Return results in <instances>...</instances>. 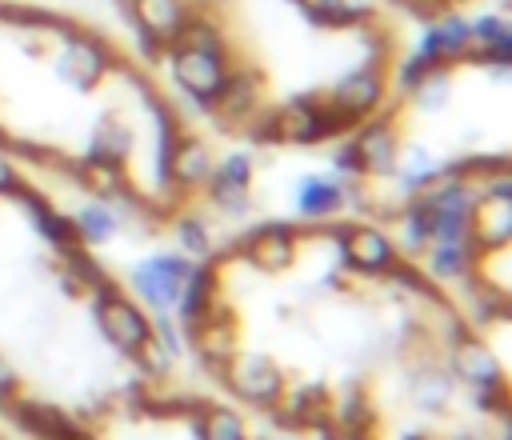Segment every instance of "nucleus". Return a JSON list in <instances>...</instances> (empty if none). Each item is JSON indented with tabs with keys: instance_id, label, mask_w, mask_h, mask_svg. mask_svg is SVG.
Segmentation results:
<instances>
[{
	"instance_id": "f257e3e1",
	"label": "nucleus",
	"mask_w": 512,
	"mask_h": 440,
	"mask_svg": "<svg viewBox=\"0 0 512 440\" xmlns=\"http://www.w3.org/2000/svg\"><path fill=\"white\" fill-rule=\"evenodd\" d=\"M248 132L256 140H268V144H320V140H332V136H344L348 124L328 108L324 96L308 92V96H296L272 112H260Z\"/></svg>"
},
{
	"instance_id": "f03ea898",
	"label": "nucleus",
	"mask_w": 512,
	"mask_h": 440,
	"mask_svg": "<svg viewBox=\"0 0 512 440\" xmlns=\"http://www.w3.org/2000/svg\"><path fill=\"white\" fill-rule=\"evenodd\" d=\"M92 316H96L100 336L116 352H124V356H132L136 348H144L152 340V316H148V308L140 300L124 296L112 280H104V284L92 288Z\"/></svg>"
},
{
	"instance_id": "7ed1b4c3",
	"label": "nucleus",
	"mask_w": 512,
	"mask_h": 440,
	"mask_svg": "<svg viewBox=\"0 0 512 440\" xmlns=\"http://www.w3.org/2000/svg\"><path fill=\"white\" fill-rule=\"evenodd\" d=\"M336 236V252H340V264L356 276H388L396 264H400V248L392 240L388 228L372 224V220H348V224H336L332 228Z\"/></svg>"
},
{
	"instance_id": "20e7f679",
	"label": "nucleus",
	"mask_w": 512,
	"mask_h": 440,
	"mask_svg": "<svg viewBox=\"0 0 512 440\" xmlns=\"http://www.w3.org/2000/svg\"><path fill=\"white\" fill-rule=\"evenodd\" d=\"M56 76L64 84H72L76 92H92L112 68H116V52L104 36L88 32V28H64L60 32V48H56Z\"/></svg>"
},
{
	"instance_id": "39448f33",
	"label": "nucleus",
	"mask_w": 512,
	"mask_h": 440,
	"mask_svg": "<svg viewBox=\"0 0 512 440\" xmlns=\"http://www.w3.org/2000/svg\"><path fill=\"white\" fill-rule=\"evenodd\" d=\"M168 80L180 96H192L200 104H212L228 80L232 60L220 48H192V44H168Z\"/></svg>"
},
{
	"instance_id": "423d86ee",
	"label": "nucleus",
	"mask_w": 512,
	"mask_h": 440,
	"mask_svg": "<svg viewBox=\"0 0 512 440\" xmlns=\"http://www.w3.org/2000/svg\"><path fill=\"white\" fill-rule=\"evenodd\" d=\"M220 380L228 384L232 396H240L252 408H280V400L288 392V380H284L280 364L264 352H240L236 348L220 364Z\"/></svg>"
},
{
	"instance_id": "0eeeda50",
	"label": "nucleus",
	"mask_w": 512,
	"mask_h": 440,
	"mask_svg": "<svg viewBox=\"0 0 512 440\" xmlns=\"http://www.w3.org/2000/svg\"><path fill=\"white\" fill-rule=\"evenodd\" d=\"M384 96H388V68L376 64V60H364V64H356L352 72H344V76L328 88L324 100H328V108L352 128V124L376 116L380 104H384Z\"/></svg>"
},
{
	"instance_id": "6e6552de",
	"label": "nucleus",
	"mask_w": 512,
	"mask_h": 440,
	"mask_svg": "<svg viewBox=\"0 0 512 440\" xmlns=\"http://www.w3.org/2000/svg\"><path fill=\"white\" fill-rule=\"evenodd\" d=\"M192 264L196 260H188L180 252H152V256H144V260L132 264L128 284H132V292H136V300L144 308L172 312L176 308V296H180V284H184V276H188Z\"/></svg>"
},
{
	"instance_id": "1a4fd4ad",
	"label": "nucleus",
	"mask_w": 512,
	"mask_h": 440,
	"mask_svg": "<svg viewBox=\"0 0 512 440\" xmlns=\"http://www.w3.org/2000/svg\"><path fill=\"white\" fill-rule=\"evenodd\" d=\"M468 240L480 252H496L512 244V180L508 176L480 184L476 204L468 212Z\"/></svg>"
},
{
	"instance_id": "9d476101",
	"label": "nucleus",
	"mask_w": 512,
	"mask_h": 440,
	"mask_svg": "<svg viewBox=\"0 0 512 440\" xmlns=\"http://www.w3.org/2000/svg\"><path fill=\"white\" fill-rule=\"evenodd\" d=\"M296 248H300V232L288 220H264L252 232H244L236 244L244 264L264 272V276H284L296 264Z\"/></svg>"
},
{
	"instance_id": "9b49d317",
	"label": "nucleus",
	"mask_w": 512,
	"mask_h": 440,
	"mask_svg": "<svg viewBox=\"0 0 512 440\" xmlns=\"http://www.w3.org/2000/svg\"><path fill=\"white\" fill-rule=\"evenodd\" d=\"M348 144L356 156V168L364 180H384L396 168L400 156V128L392 116H368L348 128Z\"/></svg>"
},
{
	"instance_id": "f8f14e48",
	"label": "nucleus",
	"mask_w": 512,
	"mask_h": 440,
	"mask_svg": "<svg viewBox=\"0 0 512 440\" xmlns=\"http://www.w3.org/2000/svg\"><path fill=\"white\" fill-rule=\"evenodd\" d=\"M448 372L452 380H464L472 392L504 384V364L476 328H460L448 336Z\"/></svg>"
},
{
	"instance_id": "ddd939ff",
	"label": "nucleus",
	"mask_w": 512,
	"mask_h": 440,
	"mask_svg": "<svg viewBox=\"0 0 512 440\" xmlns=\"http://www.w3.org/2000/svg\"><path fill=\"white\" fill-rule=\"evenodd\" d=\"M260 112H264V80H260V72L248 68V64H232L220 96L208 104V116H216V124H224V128H248Z\"/></svg>"
},
{
	"instance_id": "4468645a",
	"label": "nucleus",
	"mask_w": 512,
	"mask_h": 440,
	"mask_svg": "<svg viewBox=\"0 0 512 440\" xmlns=\"http://www.w3.org/2000/svg\"><path fill=\"white\" fill-rule=\"evenodd\" d=\"M252 176H256L252 152H228L224 160H216L212 176L204 184L212 208L224 212V216H248V208H252Z\"/></svg>"
},
{
	"instance_id": "2eb2a0df",
	"label": "nucleus",
	"mask_w": 512,
	"mask_h": 440,
	"mask_svg": "<svg viewBox=\"0 0 512 440\" xmlns=\"http://www.w3.org/2000/svg\"><path fill=\"white\" fill-rule=\"evenodd\" d=\"M356 176H336V172H308L292 188V212L308 224H332L348 208V184ZM364 180V176H360Z\"/></svg>"
},
{
	"instance_id": "dca6fc26",
	"label": "nucleus",
	"mask_w": 512,
	"mask_h": 440,
	"mask_svg": "<svg viewBox=\"0 0 512 440\" xmlns=\"http://www.w3.org/2000/svg\"><path fill=\"white\" fill-rule=\"evenodd\" d=\"M472 48V24L468 16L452 12V8H440L428 28L420 32V44L412 48L428 68H452L456 60H464Z\"/></svg>"
},
{
	"instance_id": "f3484780",
	"label": "nucleus",
	"mask_w": 512,
	"mask_h": 440,
	"mask_svg": "<svg viewBox=\"0 0 512 440\" xmlns=\"http://www.w3.org/2000/svg\"><path fill=\"white\" fill-rule=\"evenodd\" d=\"M124 16L136 28V36L168 48V44H176L180 28L188 24L192 4L188 0H128V12Z\"/></svg>"
},
{
	"instance_id": "a211bd4d",
	"label": "nucleus",
	"mask_w": 512,
	"mask_h": 440,
	"mask_svg": "<svg viewBox=\"0 0 512 440\" xmlns=\"http://www.w3.org/2000/svg\"><path fill=\"white\" fill-rule=\"evenodd\" d=\"M424 280L428 284H468L480 268V248L472 240H452V244H428L424 252Z\"/></svg>"
},
{
	"instance_id": "6ab92c4d",
	"label": "nucleus",
	"mask_w": 512,
	"mask_h": 440,
	"mask_svg": "<svg viewBox=\"0 0 512 440\" xmlns=\"http://www.w3.org/2000/svg\"><path fill=\"white\" fill-rule=\"evenodd\" d=\"M212 148H208V140H200V136H192V132H180V140H176V148H172V156H168V192H196V188H204L208 184V176H212Z\"/></svg>"
},
{
	"instance_id": "aec40b11",
	"label": "nucleus",
	"mask_w": 512,
	"mask_h": 440,
	"mask_svg": "<svg viewBox=\"0 0 512 440\" xmlns=\"http://www.w3.org/2000/svg\"><path fill=\"white\" fill-rule=\"evenodd\" d=\"M188 336H192V348H196V356L208 364V368H216L220 372V364L236 352V320L216 304V308H208L192 328H184Z\"/></svg>"
},
{
	"instance_id": "412c9836",
	"label": "nucleus",
	"mask_w": 512,
	"mask_h": 440,
	"mask_svg": "<svg viewBox=\"0 0 512 440\" xmlns=\"http://www.w3.org/2000/svg\"><path fill=\"white\" fill-rule=\"evenodd\" d=\"M216 288H220V280H216L212 264H208V260H204V264H192L188 276H184V284H180L176 308H172L176 324H180V328H192L208 308H216Z\"/></svg>"
},
{
	"instance_id": "4be33fe9",
	"label": "nucleus",
	"mask_w": 512,
	"mask_h": 440,
	"mask_svg": "<svg viewBox=\"0 0 512 440\" xmlns=\"http://www.w3.org/2000/svg\"><path fill=\"white\" fill-rule=\"evenodd\" d=\"M8 412H12V420L28 432V436H40V440H64L76 424L56 408V404H48V400H28V396H12L8 404H4Z\"/></svg>"
},
{
	"instance_id": "5701e85b",
	"label": "nucleus",
	"mask_w": 512,
	"mask_h": 440,
	"mask_svg": "<svg viewBox=\"0 0 512 440\" xmlns=\"http://www.w3.org/2000/svg\"><path fill=\"white\" fill-rule=\"evenodd\" d=\"M440 172H444V164H440L424 144H412V148H400L396 168H392V180H396V188H400L404 200H408V196H420L424 188H432Z\"/></svg>"
},
{
	"instance_id": "b1692460",
	"label": "nucleus",
	"mask_w": 512,
	"mask_h": 440,
	"mask_svg": "<svg viewBox=\"0 0 512 440\" xmlns=\"http://www.w3.org/2000/svg\"><path fill=\"white\" fill-rule=\"evenodd\" d=\"M72 228H76V240L84 248H100L108 244L116 232H120V216H116V204L112 200H84L76 212H72Z\"/></svg>"
},
{
	"instance_id": "393cba45",
	"label": "nucleus",
	"mask_w": 512,
	"mask_h": 440,
	"mask_svg": "<svg viewBox=\"0 0 512 440\" xmlns=\"http://www.w3.org/2000/svg\"><path fill=\"white\" fill-rule=\"evenodd\" d=\"M396 248L408 252V256H420L428 244H432V216H428V204L420 196H408L404 208L396 212V232H392Z\"/></svg>"
},
{
	"instance_id": "a878e982",
	"label": "nucleus",
	"mask_w": 512,
	"mask_h": 440,
	"mask_svg": "<svg viewBox=\"0 0 512 440\" xmlns=\"http://www.w3.org/2000/svg\"><path fill=\"white\" fill-rule=\"evenodd\" d=\"M280 404H284V420L300 424V428H324V420L332 416V396L324 384H304L292 396L284 392Z\"/></svg>"
},
{
	"instance_id": "bb28decb",
	"label": "nucleus",
	"mask_w": 512,
	"mask_h": 440,
	"mask_svg": "<svg viewBox=\"0 0 512 440\" xmlns=\"http://www.w3.org/2000/svg\"><path fill=\"white\" fill-rule=\"evenodd\" d=\"M76 180L96 196V200H116L128 192V172L116 160H100V156H84L76 164Z\"/></svg>"
},
{
	"instance_id": "cd10ccee",
	"label": "nucleus",
	"mask_w": 512,
	"mask_h": 440,
	"mask_svg": "<svg viewBox=\"0 0 512 440\" xmlns=\"http://www.w3.org/2000/svg\"><path fill=\"white\" fill-rule=\"evenodd\" d=\"M296 8L312 24H328V28H356L372 16L368 0H296Z\"/></svg>"
},
{
	"instance_id": "c85d7f7f",
	"label": "nucleus",
	"mask_w": 512,
	"mask_h": 440,
	"mask_svg": "<svg viewBox=\"0 0 512 440\" xmlns=\"http://www.w3.org/2000/svg\"><path fill=\"white\" fill-rule=\"evenodd\" d=\"M412 400L428 412H440L452 400V372L444 364H424L412 368Z\"/></svg>"
},
{
	"instance_id": "c756f323",
	"label": "nucleus",
	"mask_w": 512,
	"mask_h": 440,
	"mask_svg": "<svg viewBox=\"0 0 512 440\" xmlns=\"http://www.w3.org/2000/svg\"><path fill=\"white\" fill-rule=\"evenodd\" d=\"M132 144H136L132 128H128L120 116H104V120L96 124V132H92V148H88V156H100V160H116V164H124V160H128V152H132Z\"/></svg>"
},
{
	"instance_id": "7c9ffc66",
	"label": "nucleus",
	"mask_w": 512,
	"mask_h": 440,
	"mask_svg": "<svg viewBox=\"0 0 512 440\" xmlns=\"http://www.w3.org/2000/svg\"><path fill=\"white\" fill-rule=\"evenodd\" d=\"M196 432H200V440H248V424L240 420V412H232L224 404L196 408Z\"/></svg>"
},
{
	"instance_id": "2f4dec72",
	"label": "nucleus",
	"mask_w": 512,
	"mask_h": 440,
	"mask_svg": "<svg viewBox=\"0 0 512 440\" xmlns=\"http://www.w3.org/2000/svg\"><path fill=\"white\" fill-rule=\"evenodd\" d=\"M172 236H176V252H180V256H188V260H196V264H204V260H212V256H216V244H212L208 224H204L200 216H192V212L176 220Z\"/></svg>"
},
{
	"instance_id": "473e14b6",
	"label": "nucleus",
	"mask_w": 512,
	"mask_h": 440,
	"mask_svg": "<svg viewBox=\"0 0 512 440\" xmlns=\"http://www.w3.org/2000/svg\"><path fill=\"white\" fill-rule=\"evenodd\" d=\"M332 416L344 432H360V428H372V404H368V392L360 384H348L340 392V400H332Z\"/></svg>"
},
{
	"instance_id": "72a5a7b5",
	"label": "nucleus",
	"mask_w": 512,
	"mask_h": 440,
	"mask_svg": "<svg viewBox=\"0 0 512 440\" xmlns=\"http://www.w3.org/2000/svg\"><path fill=\"white\" fill-rule=\"evenodd\" d=\"M408 100L416 104V112H424V116H436L448 100H452V76H448V68H432L412 92H408Z\"/></svg>"
},
{
	"instance_id": "f704fd0d",
	"label": "nucleus",
	"mask_w": 512,
	"mask_h": 440,
	"mask_svg": "<svg viewBox=\"0 0 512 440\" xmlns=\"http://www.w3.org/2000/svg\"><path fill=\"white\" fill-rule=\"evenodd\" d=\"M60 256H64V272H68V280H64V284H68V288L76 284V288H88V292H92L96 284H104V280H108V272L92 260V252H88L84 244H76V248L60 252Z\"/></svg>"
},
{
	"instance_id": "c9c22d12",
	"label": "nucleus",
	"mask_w": 512,
	"mask_h": 440,
	"mask_svg": "<svg viewBox=\"0 0 512 440\" xmlns=\"http://www.w3.org/2000/svg\"><path fill=\"white\" fill-rule=\"evenodd\" d=\"M152 340H156L168 356H180V352H184V328L176 324L172 312H156V320H152Z\"/></svg>"
},
{
	"instance_id": "e433bc0d",
	"label": "nucleus",
	"mask_w": 512,
	"mask_h": 440,
	"mask_svg": "<svg viewBox=\"0 0 512 440\" xmlns=\"http://www.w3.org/2000/svg\"><path fill=\"white\" fill-rule=\"evenodd\" d=\"M428 72H432V68H428V64H424V60L412 52V56H404V60L396 64V76H392V84H396V92H400V96H408V92H412V88H416V84H420Z\"/></svg>"
},
{
	"instance_id": "4c0bfd02",
	"label": "nucleus",
	"mask_w": 512,
	"mask_h": 440,
	"mask_svg": "<svg viewBox=\"0 0 512 440\" xmlns=\"http://www.w3.org/2000/svg\"><path fill=\"white\" fill-rule=\"evenodd\" d=\"M132 360H136L148 376H168V368H172V360H176V356H168L156 340H148L144 348H136V352H132Z\"/></svg>"
},
{
	"instance_id": "58836bf2",
	"label": "nucleus",
	"mask_w": 512,
	"mask_h": 440,
	"mask_svg": "<svg viewBox=\"0 0 512 440\" xmlns=\"http://www.w3.org/2000/svg\"><path fill=\"white\" fill-rule=\"evenodd\" d=\"M20 184H24V176H20V164H16L12 148L0 140V196H12Z\"/></svg>"
},
{
	"instance_id": "ea45409f",
	"label": "nucleus",
	"mask_w": 512,
	"mask_h": 440,
	"mask_svg": "<svg viewBox=\"0 0 512 440\" xmlns=\"http://www.w3.org/2000/svg\"><path fill=\"white\" fill-rule=\"evenodd\" d=\"M12 396H20V376H16V368H12V360L0 352V408L12 400Z\"/></svg>"
},
{
	"instance_id": "a19ab883",
	"label": "nucleus",
	"mask_w": 512,
	"mask_h": 440,
	"mask_svg": "<svg viewBox=\"0 0 512 440\" xmlns=\"http://www.w3.org/2000/svg\"><path fill=\"white\" fill-rule=\"evenodd\" d=\"M64 440H96V436H92V432H84V428H72Z\"/></svg>"
},
{
	"instance_id": "79ce46f5",
	"label": "nucleus",
	"mask_w": 512,
	"mask_h": 440,
	"mask_svg": "<svg viewBox=\"0 0 512 440\" xmlns=\"http://www.w3.org/2000/svg\"><path fill=\"white\" fill-rule=\"evenodd\" d=\"M448 440H484V436H476V432H452Z\"/></svg>"
},
{
	"instance_id": "37998d69",
	"label": "nucleus",
	"mask_w": 512,
	"mask_h": 440,
	"mask_svg": "<svg viewBox=\"0 0 512 440\" xmlns=\"http://www.w3.org/2000/svg\"><path fill=\"white\" fill-rule=\"evenodd\" d=\"M116 8H120V12H128V0H116Z\"/></svg>"
},
{
	"instance_id": "c03bdc74",
	"label": "nucleus",
	"mask_w": 512,
	"mask_h": 440,
	"mask_svg": "<svg viewBox=\"0 0 512 440\" xmlns=\"http://www.w3.org/2000/svg\"><path fill=\"white\" fill-rule=\"evenodd\" d=\"M404 440H424V436H404Z\"/></svg>"
},
{
	"instance_id": "a18cd8bd",
	"label": "nucleus",
	"mask_w": 512,
	"mask_h": 440,
	"mask_svg": "<svg viewBox=\"0 0 512 440\" xmlns=\"http://www.w3.org/2000/svg\"><path fill=\"white\" fill-rule=\"evenodd\" d=\"M388 4H408V0H388Z\"/></svg>"
},
{
	"instance_id": "49530a36",
	"label": "nucleus",
	"mask_w": 512,
	"mask_h": 440,
	"mask_svg": "<svg viewBox=\"0 0 512 440\" xmlns=\"http://www.w3.org/2000/svg\"><path fill=\"white\" fill-rule=\"evenodd\" d=\"M320 440H328V436H320Z\"/></svg>"
},
{
	"instance_id": "de8ad7c7",
	"label": "nucleus",
	"mask_w": 512,
	"mask_h": 440,
	"mask_svg": "<svg viewBox=\"0 0 512 440\" xmlns=\"http://www.w3.org/2000/svg\"><path fill=\"white\" fill-rule=\"evenodd\" d=\"M288 440H292V436H288Z\"/></svg>"
}]
</instances>
